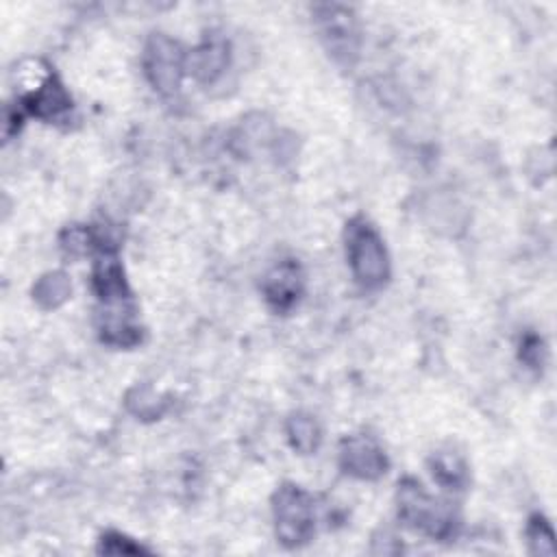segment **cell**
Listing matches in <instances>:
<instances>
[{
    "label": "cell",
    "mask_w": 557,
    "mask_h": 557,
    "mask_svg": "<svg viewBox=\"0 0 557 557\" xmlns=\"http://www.w3.org/2000/svg\"><path fill=\"white\" fill-rule=\"evenodd\" d=\"M396 498L400 520L413 531H420L433 540H448L455 535L459 518L450 503L433 498L418 481L405 479L398 483Z\"/></svg>",
    "instance_id": "obj_1"
},
{
    "label": "cell",
    "mask_w": 557,
    "mask_h": 557,
    "mask_svg": "<svg viewBox=\"0 0 557 557\" xmlns=\"http://www.w3.org/2000/svg\"><path fill=\"white\" fill-rule=\"evenodd\" d=\"M346 257L355 281L363 289H376L389 278V259L374 226L355 218L346 226Z\"/></svg>",
    "instance_id": "obj_2"
},
{
    "label": "cell",
    "mask_w": 557,
    "mask_h": 557,
    "mask_svg": "<svg viewBox=\"0 0 557 557\" xmlns=\"http://www.w3.org/2000/svg\"><path fill=\"white\" fill-rule=\"evenodd\" d=\"M276 537L285 546H300L313 537L315 507L313 498L298 485L285 483L276 490L272 500Z\"/></svg>",
    "instance_id": "obj_3"
},
{
    "label": "cell",
    "mask_w": 557,
    "mask_h": 557,
    "mask_svg": "<svg viewBox=\"0 0 557 557\" xmlns=\"http://www.w3.org/2000/svg\"><path fill=\"white\" fill-rule=\"evenodd\" d=\"M313 15L329 54L335 61L350 65L359 52V26L355 13L342 4H320L313 9Z\"/></svg>",
    "instance_id": "obj_4"
},
{
    "label": "cell",
    "mask_w": 557,
    "mask_h": 557,
    "mask_svg": "<svg viewBox=\"0 0 557 557\" xmlns=\"http://www.w3.org/2000/svg\"><path fill=\"white\" fill-rule=\"evenodd\" d=\"M185 52L168 35L159 33L148 39L144 52V72L159 94L170 96L178 91L185 72Z\"/></svg>",
    "instance_id": "obj_5"
},
{
    "label": "cell",
    "mask_w": 557,
    "mask_h": 557,
    "mask_svg": "<svg viewBox=\"0 0 557 557\" xmlns=\"http://www.w3.org/2000/svg\"><path fill=\"white\" fill-rule=\"evenodd\" d=\"M261 289L274 311H289L302 296L305 274L296 261L285 259L263 276Z\"/></svg>",
    "instance_id": "obj_6"
},
{
    "label": "cell",
    "mask_w": 557,
    "mask_h": 557,
    "mask_svg": "<svg viewBox=\"0 0 557 557\" xmlns=\"http://www.w3.org/2000/svg\"><path fill=\"white\" fill-rule=\"evenodd\" d=\"M339 463L348 474L357 479H379L387 470V457L383 448L366 435H352L342 442Z\"/></svg>",
    "instance_id": "obj_7"
},
{
    "label": "cell",
    "mask_w": 557,
    "mask_h": 557,
    "mask_svg": "<svg viewBox=\"0 0 557 557\" xmlns=\"http://www.w3.org/2000/svg\"><path fill=\"white\" fill-rule=\"evenodd\" d=\"M228 65V44L220 37L205 39L185 61V70L194 74L200 83L218 81Z\"/></svg>",
    "instance_id": "obj_8"
},
{
    "label": "cell",
    "mask_w": 557,
    "mask_h": 557,
    "mask_svg": "<svg viewBox=\"0 0 557 557\" xmlns=\"http://www.w3.org/2000/svg\"><path fill=\"white\" fill-rule=\"evenodd\" d=\"M433 479L448 490H463L468 483L466 463L455 453H437L431 457Z\"/></svg>",
    "instance_id": "obj_9"
},
{
    "label": "cell",
    "mask_w": 557,
    "mask_h": 557,
    "mask_svg": "<svg viewBox=\"0 0 557 557\" xmlns=\"http://www.w3.org/2000/svg\"><path fill=\"white\" fill-rule=\"evenodd\" d=\"M287 435H289L292 446L302 455L315 453L320 446V440H322L318 422L307 413H294L287 420Z\"/></svg>",
    "instance_id": "obj_10"
},
{
    "label": "cell",
    "mask_w": 557,
    "mask_h": 557,
    "mask_svg": "<svg viewBox=\"0 0 557 557\" xmlns=\"http://www.w3.org/2000/svg\"><path fill=\"white\" fill-rule=\"evenodd\" d=\"M70 292H72V285L63 272H50V274L41 276L37 281V285L33 287L35 300L46 309H54L61 302H65Z\"/></svg>",
    "instance_id": "obj_11"
},
{
    "label": "cell",
    "mask_w": 557,
    "mask_h": 557,
    "mask_svg": "<svg viewBox=\"0 0 557 557\" xmlns=\"http://www.w3.org/2000/svg\"><path fill=\"white\" fill-rule=\"evenodd\" d=\"M529 542L533 546V553L540 555H555V542H553V531L544 518H533L529 524Z\"/></svg>",
    "instance_id": "obj_12"
},
{
    "label": "cell",
    "mask_w": 557,
    "mask_h": 557,
    "mask_svg": "<svg viewBox=\"0 0 557 557\" xmlns=\"http://www.w3.org/2000/svg\"><path fill=\"white\" fill-rule=\"evenodd\" d=\"M100 553H109V555H128V553H144V548L139 544H133L128 537L120 535V533H107L100 540Z\"/></svg>",
    "instance_id": "obj_13"
}]
</instances>
